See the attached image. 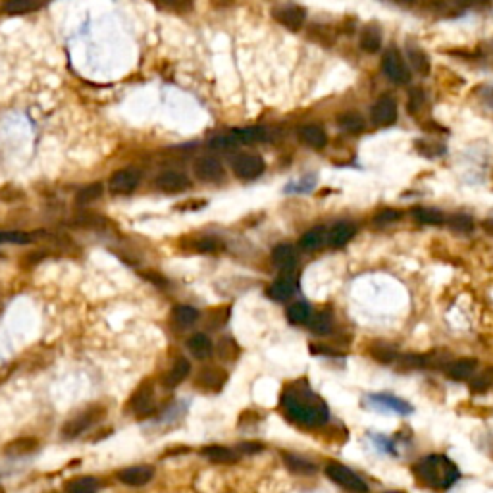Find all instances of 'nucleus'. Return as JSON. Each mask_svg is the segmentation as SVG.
Here are the masks:
<instances>
[{
    "label": "nucleus",
    "instance_id": "nucleus-1",
    "mask_svg": "<svg viewBox=\"0 0 493 493\" xmlns=\"http://www.w3.org/2000/svg\"><path fill=\"white\" fill-rule=\"evenodd\" d=\"M283 413L289 416V420L297 422L301 426L316 428L326 424L330 418L327 405L320 399L316 393L311 392L306 382L291 384L282 393Z\"/></svg>",
    "mask_w": 493,
    "mask_h": 493
},
{
    "label": "nucleus",
    "instance_id": "nucleus-2",
    "mask_svg": "<svg viewBox=\"0 0 493 493\" xmlns=\"http://www.w3.org/2000/svg\"><path fill=\"white\" fill-rule=\"evenodd\" d=\"M414 474L422 484L434 487V489H449L458 478L457 464L445 455H430L414 464Z\"/></svg>",
    "mask_w": 493,
    "mask_h": 493
},
{
    "label": "nucleus",
    "instance_id": "nucleus-3",
    "mask_svg": "<svg viewBox=\"0 0 493 493\" xmlns=\"http://www.w3.org/2000/svg\"><path fill=\"white\" fill-rule=\"evenodd\" d=\"M326 474L327 478L334 480L335 484L341 487H345L347 492L353 493H368V486L363 478H358L355 472L343 466L339 463H330L326 466Z\"/></svg>",
    "mask_w": 493,
    "mask_h": 493
},
{
    "label": "nucleus",
    "instance_id": "nucleus-4",
    "mask_svg": "<svg viewBox=\"0 0 493 493\" xmlns=\"http://www.w3.org/2000/svg\"><path fill=\"white\" fill-rule=\"evenodd\" d=\"M130 408L137 418H146L154 413V384L151 380H145L133 392L130 399Z\"/></svg>",
    "mask_w": 493,
    "mask_h": 493
},
{
    "label": "nucleus",
    "instance_id": "nucleus-5",
    "mask_svg": "<svg viewBox=\"0 0 493 493\" xmlns=\"http://www.w3.org/2000/svg\"><path fill=\"white\" fill-rule=\"evenodd\" d=\"M382 70H384L385 77L389 81H393L395 85H406L411 81V72H408V65L403 60L397 51H387L382 58Z\"/></svg>",
    "mask_w": 493,
    "mask_h": 493
},
{
    "label": "nucleus",
    "instance_id": "nucleus-6",
    "mask_svg": "<svg viewBox=\"0 0 493 493\" xmlns=\"http://www.w3.org/2000/svg\"><path fill=\"white\" fill-rule=\"evenodd\" d=\"M102 416H104V411H102V408H99V406H91V408L83 411V413L77 414V416H73L72 420L65 422L64 428H62V435L68 437V439L77 437V435L83 434L85 430L91 428L93 424H96V422L101 420Z\"/></svg>",
    "mask_w": 493,
    "mask_h": 493
},
{
    "label": "nucleus",
    "instance_id": "nucleus-7",
    "mask_svg": "<svg viewBox=\"0 0 493 493\" xmlns=\"http://www.w3.org/2000/svg\"><path fill=\"white\" fill-rule=\"evenodd\" d=\"M232 168L233 174L237 175L239 180L251 182V180H256L264 172V160L258 154L241 153L232 160Z\"/></svg>",
    "mask_w": 493,
    "mask_h": 493
},
{
    "label": "nucleus",
    "instance_id": "nucleus-8",
    "mask_svg": "<svg viewBox=\"0 0 493 493\" xmlns=\"http://www.w3.org/2000/svg\"><path fill=\"white\" fill-rule=\"evenodd\" d=\"M193 170L196 177L204 183H220L225 177L224 164L214 156H201L195 162Z\"/></svg>",
    "mask_w": 493,
    "mask_h": 493
},
{
    "label": "nucleus",
    "instance_id": "nucleus-9",
    "mask_svg": "<svg viewBox=\"0 0 493 493\" xmlns=\"http://www.w3.org/2000/svg\"><path fill=\"white\" fill-rule=\"evenodd\" d=\"M139 182H141V174L133 168H125V170H118L116 174H112L108 182V189L114 195H130L137 189Z\"/></svg>",
    "mask_w": 493,
    "mask_h": 493
},
{
    "label": "nucleus",
    "instance_id": "nucleus-10",
    "mask_svg": "<svg viewBox=\"0 0 493 493\" xmlns=\"http://www.w3.org/2000/svg\"><path fill=\"white\" fill-rule=\"evenodd\" d=\"M370 118H372V122L376 123V125H380V127L393 125L395 120H397V104H395V101H393L392 96H382V99L372 106Z\"/></svg>",
    "mask_w": 493,
    "mask_h": 493
},
{
    "label": "nucleus",
    "instance_id": "nucleus-11",
    "mask_svg": "<svg viewBox=\"0 0 493 493\" xmlns=\"http://www.w3.org/2000/svg\"><path fill=\"white\" fill-rule=\"evenodd\" d=\"M274 18H276L277 23H282L283 27H287L289 31H299L305 25L306 12L305 8L289 4V6L276 8L274 10Z\"/></svg>",
    "mask_w": 493,
    "mask_h": 493
},
{
    "label": "nucleus",
    "instance_id": "nucleus-12",
    "mask_svg": "<svg viewBox=\"0 0 493 493\" xmlns=\"http://www.w3.org/2000/svg\"><path fill=\"white\" fill-rule=\"evenodd\" d=\"M154 185L162 191V193H182L185 189H189L191 182L189 177L182 172H175V170H168V172H162V174L156 177Z\"/></svg>",
    "mask_w": 493,
    "mask_h": 493
},
{
    "label": "nucleus",
    "instance_id": "nucleus-13",
    "mask_svg": "<svg viewBox=\"0 0 493 493\" xmlns=\"http://www.w3.org/2000/svg\"><path fill=\"white\" fill-rule=\"evenodd\" d=\"M153 476L154 470L151 466H130V468H123V470L118 472V480L131 487L145 486L153 480Z\"/></svg>",
    "mask_w": 493,
    "mask_h": 493
},
{
    "label": "nucleus",
    "instance_id": "nucleus-14",
    "mask_svg": "<svg viewBox=\"0 0 493 493\" xmlns=\"http://www.w3.org/2000/svg\"><path fill=\"white\" fill-rule=\"evenodd\" d=\"M225 382H227V374L222 368H216V366L203 368L196 376V385L206 389V392H220L225 385Z\"/></svg>",
    "mask_w": 493,
    "mask_h": 493
},
{
    "label": "nucleus",
    "instance_id": "nucleus-15",
    "mask_svg": "<svg viewBox=\"0 0 493 493\" xmlns=\"http://www.w3.org/2000/svg\"><path fill=\"white\" fill-rule=\"evenodd\" d=\"M297 135L306 146L316 149V151H320V149H324V146L327 145L326 131L322 130L320 125H316V123H305V125H301Z\"/></svg>",
    "mask_w": 493,
    "mask_h": 493
},
{
    "label": "nucleus",
    "instance_id": "nucleus-16",
    "mask_svg": "<svg viewBox=\"0 0 493 493\" xmlns=\"http://www.w3.org/2000/svg\"><path fill=\"white\" fill-rule=\"evenodd\" d=\"M356 235V225L351 222H339L335 224L330 232H327V243L335 249L347 245L349 241Z\"/></svg>",
    "mask_w": 493,
    "mask_h": 493
},
{
    "label": "nucleus",
    "instance_id": "nucleus-17",
    "mask_svg": "<svg viewBox=\"0 0 493 493\" xmlns=\"http://www.w3.org/2000/svg\"><path fill=\"white\" fill-rule=\"evenodd\" d=\"M295 289H297V282L293 277H280V280H276V282L270 285L268 297L272 301L283 303V301H287L295 293Z\"/></svg>",
    "mask_w": 493,
    "mask_h": 493
},
{
    "label": "nucleus",
    "instance_id": "nucleus-18",
    "mask_svg": "<svg viewBox=\"0 0 493 493\" xmlns=\"http://www.w3.org/2000/svg\"><path fill=\"white\" fill-rule=\"evenodd\" d=\"M187 349H189V353L195 356V358H199V361L208 358V356L212 355V351H214V347H212V341L208 339V335H204V334L191 335V337L187 339Z\"/></svg>",
    "mask_w": 493,
    "mask_h": 493
},
{
    "label": "nucleus",
    "instance_id": "nucleus-19",
    "mask_svg": "<svg viewBox=\"0 0 493 493\" xmlns=\"http://www.w3.org/2000/svg\"><path fill=\"white\" fill-rule=\"evenodd\" d=\"M37 447H39V442L35 437H18L4 445V453L8 457H23V455L33 453Z\"/></svg>",
    "mask_w": 493,
    "mask_h": 493
},
{
    "label": "nucleus",
    "instance_id": "nucleus-20",
    "mask_svg": "<svg viewBox=\"0 0 493 493\" xmlns=\"http://www.w3.org/2000/svg\"><path fill=\"white\" fill-rule=\"evenodd\" d=\"M361 49L368 54H376L380 49H382V33H380V27L370 23L361 33Z\"/></svg>",
    "mask_w": 493,
    "mask_h": 493
},
{
    "label": "nucleus",
    "instance_id": "nucleus-21",
    "mask_svg": "<svg viewBox=\"0 0 493 493\" xmlns=\"http://www.w3.org/2000/svg\"><path fill=\"white\" fill-rule=\"evenodd\" d=\"M232 137L237 143H245V145H254L261 143L266 139V130L261 125H253V127H237L232 131Z\"/></svg>",
    "mask_w": 493,
    "mask_h": 493
},
{
    "label": "nucleus",
    "instance_id": "nucleus-22",
    "mask_svg": "<svg viewBox=\"0 0 493 493\" xmlns=\"http://www.w3.org/2000/svg\"><path fill=\"white\" fill-rule=\"evenodd\" d=\"M201 453H203L204 457L208 458V461L218 464H232L237 461V457H239V455H235L232 449L222 447V445H208V447H203Z\"/></svg>",
    "mask_w": 493,
    "mask_h": 493
},
{
    "label": "nucleus",
    "instance_id": "nucleus-23",
    "mask_svg": "<svg viewBox=\"0 0 493 493\" xmlns=\"http://www.w3.org/2000/svg\"><path fill=\"white\" fill-rule=\"evenodd\" d=\"M189 372H191V364H189L187 358H177L174 366L170 368V372L164 376V385H168V387L180 385L189 376Z\"/></svg>",
    "mask_w": 493,
    "mask_h": 493
},
{
    "label": "nucleus",
    "instance_id": "nucleus-24",
    "mask_svg": "<svg viewBox=\"0 0 493 493\" xmlns=\"http://www.w3.org/2000/svg\"><path fill=\"white\" fill-rule=\"evenodd\" d=\"M478 368V361L476 358H461L457 363H453L447 368V376L451 380H466L474 374V370Z\"/></svg>",
    "mask_w": 493,
    "mask_h": 493
},
{
    "label": "nucleus",
    "instance_id": "nucleus-25",
    "mask_svg": "<svg viewBox=\"0 0 493 493\" xmlns=\"http://www.w3.org/2000/svg\"><path fill=\"white\" fill-rule=\"evenodd\" d=\"M406 56H408V64L413 65L414 72H418L420 75H428L430 70H432V64H430L428 54L416 46H408L406 49Z\"/></svg>",
    "mask_w": 493,
    "mask_h": 493
},
{
    "label": "nucleus",
    "instance_id": "nucleus-26",
    "mask_svg": "<svg viewBox=\"0 0 493 493\" xmlns=\"http://www.w3.org/2000/svg\"><path fill=\"white\" fill-rule=\"evenodd\" d=\"M41 0H4V12L10 15L30 14L41 8Z\"/></svg>",
    "mask_w": 493,
    "mask_h": 493
},
{
    "label": "nucleus",
    "instance_id": "nucleus-27",
    "mask_svg": "<svg viewBox=\"0 0 493 493\" xmlns=\"http://www.w3.org/2000/svg\"><path fill=\"white\" fill-rule=\"evenodd\" d=\"M96 489H99V480L93 476H80L65 484V493H96Z\"/></svg>",
    "mask_w": 493,
    "mask_h": 493
},
{
    "label": "nucleus",
    "instance_id": "nucleus-28",
    "mask_svg": "<svg viewBox=\"0 0 493 493\" xmlns=\"http://www.w3.org/2000/svg\"><path fill=\"white\" fill-rule=\"evenodd\" d=\"M324 243H327V232L326 227H322V225L312 227V230H308V232L301 237V246H303V249H308V251L320 249Z\"/></svg>",
    "mask_w": 493,
    "mask_h": 493
},
{
    "label": "nucleus",
    "instance_id": "nucleus-29",
    "mask_svg": "<svg viewBox=\"0 0 493 493\" xmlns=\"http://www.w3.org/2000/svg\"><path fill=\"white\" fill-rule=\"evenodd\" d=\"M272 261L280 268H291L295 261H297V254H295V249L291 245H277L274 251H272Z\"/></svg>",
    "mask_w": 493,
    "mask_h": 493
},
{
    "label": "nucleus",
    "instance_id": "nucleus-30",
    "mask_svg": "<svg viewBox=\"0 0 493 493\" xmlns=\"http://www.w3.org/2000/svg\"><path fill=\"white\" fill-rule=\"evenodd\" d=\"M308 324H311V332H312V334H316V335L330 334V330H332V326H334V318H332V312H327V311L316 312L314 316H311V320H308Z\"/></svg>",
    "mask_w": 493,
    "mask_h": 493
},
{
    "label": "nucleus",
    "instance_id": "nucleus-31",
    "mask_svg": "<svg viewBox=\"0 0 493 493\" xmlns=\"http://www.w3.org/2000/svg\"><path fill=\"white\" fill-rule=\"evenodd\" d=\"M337 125L347 133H358L364 130V118L358 112H343L337 116Z\"/></svg>",
    "mask_w": 493,
    "mask_h": 493
},
{
    "label": "nucleus",
    "instance_id": "nucleus-32",
    "mask_svg": "<svg viewBox=\"0 0 493 493\" xmlns=\"http://www.w3.org/2000/svg\"><path fill=\"white\" fill-rule=\"evenodd\" d=\"M199 311L196 308H193V306H185V305H180L175 306L174 311H172V318H174V322L177 324V326L182 327H189L195 324L196 320H199Z\"/></svg>",
    "mask_w": 493,
    "mask_h": 493
},
{
    "label": "nucleus",
    "instance_id": "nucleus-33",
    "mask_svg": "<svg viewBox=\"0 0 493 493\" xmlns=\"http://www.w3.org/2000/svg\"><path fill=\"white\" fill-rule=\"evenodd\" d=\"M283 463L287 464L289 470L295 472V474H305V476H308V474H314V472H316V466H314L311 461L297 457V455H291V453H283Z\"/></svg>",
    "mask_w": 493,
    "mask_h": 493
},
{
    "label": "nucleus",
    "instance_id": "nucleus-34",
    "mask_svg": "<svg viewBox=\"0 0 493 493\" xmlns=\"http://www.w3.org/2000/svg\"><path fill=\"white\" fill-rule=\"evenodd\" d=\"M368 401L370 403H377V405H385L387 408H392V411L399 414H406L413 411L408 403H405L403 399H397V397H392V395H370Z\"/></svg>",
    "mask_w": 493,
    "mask_h": 493
},
{
    "label": "nucleus",
    "instance_id": "nucleus-35",
    "mask_svg": "<svg viewBox=\"0 0 493 493\" xmlns=\"http://www.w3.org/2000/svg\"><path fill=\"white\" fill-rule=\"evenodd\" d=\"M311 316H312L311 306L306 305V303H303V301L293 303V305L287 308V318H289L291 324H295V326H301V324H308Z\"/></svg>",
    "mask_w": 493,
    "mask_h": 493
},
{
    "label": "nucleus",
    "instance_id": "nucleus-36",
    "mask_svg": "<svg viewBox=\"0 0 493 493\" xmlns=\"http://www.w3.org/2000/svg\"><path fill=\"white\" fill-rule=\"evenodd\" d=\"M413 214L420 224L442 225L443 222H445V218H443L442 212L435 211V208H424V206H418V208H414Z\"/></svg>",
    "mask_w": 493,
    "mask_h": 493
},
{
    "label": "nucleus",
    "instance_id": "nucleus-37",
    "mask_svg": "<svg viewBox=\"0 0 493 493\" xmlns=\"http://www.w3.org/2000/svg\"><path fill=\"white\" fill-rule=\"evenodd\" d=\"M216 351L222 361H235L239 356V345L232 337H224V339L218 341Z\"/></svg>",
    "mask_w": 493,
    "mask_h": 493
},
{
    "label": "nucleus",
    "instance_id": "nucleus-38",
    "mask_svg": "<svg viewBox=\"0 0 493 493\" xmlns=\"http://www.w3.org/2000/svg\"><path fill=\"white\" fill-rule=\"evenodd\" d=\"M227 320H230V306H218V308H212V311L208 312L206 327H208V330H220Z\"/></svg>",
    "mask_w": 493,
    "mask_h": 493
},
{
    "label": "nucleus",
    "instance_id": "nucleus-39",
    "mask_svg": "<svg viewBox=\"0 0 493 493\" xmlns=\"http://www.w3.org/2000/svg\"><path fill=\"white\" fill-rule=\"evenodd\" d=\"M12 243V245H30L33 243V235L25 232H0V245Z\"/></svg>",
    "mask_w": 493,
    "mask_h": 493
},
{
    "label": "nucleus",
    "instance_id": "nucleus-40",
    "mask_svg": "<svg viewBox=\"0 0 493 493\" xmlns=\"http://www.w3.org/2000/svg\"><path fill=\"white\" fill-rule=\"evenodd\" d=\"M102 195V185L101 183H91L87 187H83L75 196V201L80 204H91L96 199H101Z\"/></svg>",
    "mask_w": 493,
    "mask_h": 493
},
{
    "label": "nucleus",
    "instance_id": "nucleus-41",
    "mask_svg": "<svg viewBox=\"0 0 493 493\" xmlns=\"http://www.w3.org/2000/svg\"><path fill=\"white\" fill-rule=\"evenodd\" d=\"M493 384V368H487L486 372H482L480 376L472 377L470 389L474 393H484L487 392Z\"/></svg>",
    "mask_w": 493,
    "mask_h": 493
},
{
    "label": "nucleus",
    "instance_id": "nucleus-42",
    "mask_svg": "<svg viewBox=\"0 0 493 493\" xmlns=\"http://www.w3.org/2000/svg\"><path fill=\"white\" fill-rule=\"evenodd\" d=\"M449 225H451V230H455V232L468 233V232H472L474 222H472V218L466 216V214H457V216L451 218Z\"/></svg>",
    "mask_w": 493,
    "mask_h": 493
},
{
    "label": "nucleus",
    "instance_id": "nucleus-43",
    "mask_svg": "<svg viewBox=\"0 0 493 493\" xmlns=\"http://www.w3.org/2000/svg\"><path fill=\"white\" fill-rule=\"evenodd\" d=\"M193 249L199 251V253H216V251H222L224 245L218 239H214V237H203V239L196 241Z\"/></svg>",
    "mask_w": 493,
    "mask_h": 493
},
{
    "label": "nucleus",
    "instance_id": "nucleus-44",
    "mask_svg": "<svg viewBox=\"0 0 493 493\" xmlns=\"http://www.w3.org/2000/svg\"><path fill=\"white\" fill-rule=\"evenodd\" d=\"M401 218V212L399 211H393V208H385V211L377 212L376 218H374V222H376L377 225H385V224H393V222H397Z\"/></svg>",
    "mask_w": 493,
    "mask_h": 493
},
{
    "label": "nucleus",
    "instance_id": "nucleus-45",
    "mask_svg": "<svg viewBox=\"0 0 493 493\" xmlns=\"http://www.w3.org/2000/svg\"><path fill=\"white\" fill-rule=\"evenodd\" d=\"M416 149L420 151L422 154H426V156H437V154H442L445 149H443L439 143H428V141H416Z\"/></svg>",
    "mask_w": 493,
    "mask_h": 493
},
{
    "label": "nucleus",
    "instance_id": "nucleus-46",
    "mask_svg": "<svg viewBox=\"0 0 493 493\" xmlns=\"http://www.w3.org/2000/svg\"><path fill=\"white\" fill-rule=\"evenodd\" d=\"M406 106H408V112H411V114H416V112L424 106V94H422L420 89H414L413 93H411Z\"/></svg>",
    "mask_w": 493,
    "mask_h": 493
},
{
    "label": "nucleus",
    "instance_id": "nucleus-47",
    "mask_svg": "<svg viewBox=\"0 0 493 493\" xmlns=\"http://www.w3.org/2000/svg\"><path fill=\"white\" fill-rule=\"evenodd\" d=\"M237 145V141L233 137H216L211 141L212 149H218V151H225V149H233Z\"/></svg>",
    "mask_w": 493,
    "mask_h": 493
},
{
    "label": "nucleus",
    "instance_id": "nucleus-48",
    "mask_svg": "<svg viewBox=\"0 0 493 493\" xmlns=\"http://www.w3.org/2000/svg\"><path fill=\"white\" fill-rule=\"evenodd\" d=\"M374 356L380 358L382 363H389V361H393V356H395V351L389 347H384V345H376V349H374Z\"/></svg>",
    "mask_w": 493,
    "mask_h": 493
},
{
    "label": "nucleus",
    "instance_id": "nucleus-49",
    "mask_svg": "<svg viewBox=\"0 0 493 493\" xmlns=\"http://www.w3.org/2000/svg\"><path fill=\"white\" fill-rule=\"evenodd\" d=\"M455 4L461 8H470V10H482L489 6V0H455Z\"/></svg>",
    "mask_w": 493,
    "mask_h": 493
},
{
    "label": "nucleus",
    "instance_id": "nucleus-50",
    "mask_svg": "<svg viewBox=\"0 0 493 493\" xmlns=\"http://www.w3.org/2000/svg\"><path fill=\"white\" fill-rule=\"evenodd\" d=\"M237 451H239V453H246V455H254V453L262 451V445L261 443H241L239 447H237Z\"/></svg>",
    "mask_w": 493,
    "mask_h": 493
},
{
    "label": "nucleus",
    "instance_id": "nucleus-51",
    "mask_svg": "<svg viewBox=\"0 0 493 493\" xmlns=\"http://www.w3.org/2000/svg\"><path fill=\"white\" fill-rule=\"evenodd\" d=\"M482 225H484V230H486V232L489 233V235H493V218H487L486 222H484V224H482Z\"/></svg>",
    "mask_w": 493,
    "mask_h": 493
},
{
    "label": "nucleus",
    "instance_id": "nucleus-52",
    "mask_svg": "<svg viewBox=\"0 0 493 493\" xmlns=\"http://www.w3.org/2000/svg\"><path fill=\"white\" fill-rule=\"evenodd\" d=\"M154 2L166 4V6H175V4H180V0H154Z\"/></svg>",
    "mask_w": 493,
    "mask_h": 493
},
{
    "label": "nucleus",
    "instance_id": "nucleus-53",
    "mask_svg": "<svg viewBox=\"0 0 493 493\" xmlns=\"http://www.w3.org/2000/svg\"><path fill=\"white\" fill-rule=\"evenodd\" d=\"M399 2H405V4H406V2H408V4H411V2H413V0H399Z\"/></svg>",
    "mask_w": 493,
    "mask_h": 493
},
{
    "label": "nucleus",
    "instance_id": "nucleus-54",
    "mask_svg": "<svg viewBox=\"0 0 493 493\" xmlns=\"http://www.w3.org/2000/svg\"><path fill=\"white\" fill-rule=\"evenodd\" d=\"M385 493H405V492H385Z\"/></svg>",
    "mask_w": 493,
    "mask_h": 493
}]
</instances>
